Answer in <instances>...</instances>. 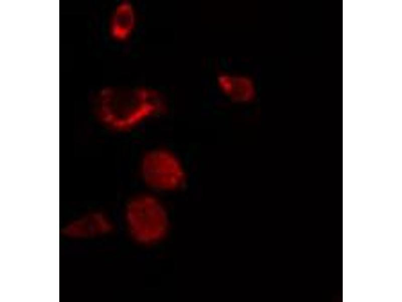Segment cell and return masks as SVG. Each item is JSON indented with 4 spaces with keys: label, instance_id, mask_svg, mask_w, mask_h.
Instances as JSON below:
<instances>
[{
    "label": "cell",
    "instance_id": "obj_1",
    "mask_svg": "<svg viewBox=\"0 0 402 302\" xmlns=\"http://www.w3.org/2000/svg\"><path fill=\"white\" fill-rule=\"evenodd\" d=\"M98 112L103 121L117 131H128L166 109L164 97L148 87H108L100 93Z\"/></svg>",
    "mask_w": 402,
    "mask_h": 302
},
{
    "label": "cell",
    "instance_id": "obj_2",
    "mask_svg": "<svg viewBox=\"0 0 402 302\" xmlns=\"http://www.w3.org/2000/svg\"><path fill=\"white\" fill-rule=\"evenodd\" d=\"M126 230L135 242L143 246L157 245L170 230V216L163 202L156 195L143 193L134 196L125 208Z\"/></svg>",
    "mask_w": 402,
    "mask_h": 302
},
{
    "label": "cell",
    "instance_id": "obj_3",
    "mask_svg": "<svg viewBox=\"0 0 402 302\" xmlns=\"http://www.w3.org/2000/svg\"><path fill=\"white\" fill-rule=\"evenodd\" d=\"M139 171L143 182L154 191H176L186 180L183 164L176 154L166 148L147 151L141 159Z\"/></svg>",
    "mask_w": 402,
    "mask_h": 302
},
{
    "label": "cell",
    "instance_id": "obj_4",
    "mask_svg": "<svg viewBox=\"0 0 402 302\" xmlns=\"http://www.w3.org/2000/svg\"><path fill=\"white\" fill-rule=\"evenodd\" d=\"M136 24V13L131 2L123 1L115 8L110 25L112 37L124 41L132 35Z\"/></svg>",
    "mask_w": 402,
    "mask_h": 302
},
{
    "label": "cell",
    "instance_id": "obj_5",
    "mask_svg": "<svg viewBox=\"0 0 402 302\" xmlns=\"http://www.w3.org/2000/svg\"><path fill=\"white\" fill-rule=\"evenodd\" d=\"M112 229L113 223L111 220L103 214L97 213L72 223L66 232L76 236H84L105 234Z\"/></svg>",
    "mask_w": 402,
    "mask_h": 302
}]
</instances>
